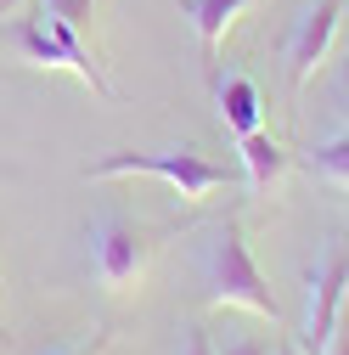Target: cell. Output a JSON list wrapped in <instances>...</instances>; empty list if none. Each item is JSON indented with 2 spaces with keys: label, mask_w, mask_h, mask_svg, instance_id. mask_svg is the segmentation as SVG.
<instances>
[{
  "label": "cell",
  "mask_w": 349,
  "mask_h": 355,
  "mask_svg": "<svg viewBox=\"0 0 349 355\" xmlns=\"http://www.w3.org/2000/svg\"><path fill=\"white\" fill-rule=\"evenodd\" d=\"M197 271H203V299L208 304H237V310H253V316H265V322L282 316V304H276L265 271H259L253 254H248V237H242V220L237 214H220L203 232Z\"/></svg>",
  "instance_id": "1"
},
{
  "label": "cell",
  "mask_w": 349,
  "mask_h": 355,
  "mask_svg": "<svg viewBox=\"0 0 349 355\" xmlns=\"http://www.w3.org/2000/svg\"><path fill=\"white\" fill-rule=\"evenodd\" d=\"M124 175H147V181H163L181 203H203L208 192L237 187V175L226 164L203 158L197 147H169V153H107L84 169V181H124Z\"/></svg>",
  "instance_id": "2"
},
{
  "label": "cell",
  "mask_w": 349,
  "mask_h": 355,
  "mask_svg": "<svg viewBox=\"0 0 349 355\" xmlns=\"http://www.w3.org/2000/svg\"><path fill=\"white\" fill-rule=\"evenodd\" d=\"M0 46H6L17 62H28V68H73L96 96H113V79L102 73L96 51L84 46V34H73L68 23H57V17H46V12L0 23Z\"/></svg>",
  "instance_id": "3"
},
{
  "label": "cell",
  "mask_w": 349,
  "mask_h": 355,
  "mask_svg": "<svg viewBox=\"0 0 349 355\" xmlns=\"http://www.w3.org/2000/svg\"><path fill=\"white\" fill-rule=\"evenodd\" d=\"M343 293H349V237L327 232L321 254L304 271V322H298V349L304 355H327L332 327L343 316Z\"/></svg>",
  "instance_id": "4"
},
{
  "label": "cell",
  "mask_w": 349,
  "mask_h": 355,
  "mask_svg": "<svg viewBox=\"0 0 349 355\" xmlns=\"http://www.w3.org/2000/svg\"><path fill=\"white\" fill-rule=\"evenodd\" d=\"M152 232H141L129 214L107 209L91 220V265H96V282L107 293H129L141 277H147V265H152Z\"/></svg>",
  "instance_id": "5"
},
{
  "label": "cell",
  "mask_w": 349,
  "mask_h": 355,
  "mask_svg": "<svg viewBox=\"0 0 349 355\" xmlns=\"http://www.w3.org/2000/svg\"><path fill=\"white\" fill-rule=\"evenodd\" d=\"M343 23V0H304V12L293 17L287 40H282V62H287V85L304 91L316 79V68L332 57V40Z\"/></svg>",
  "instance_id": "6"
},
{
  "label": "cell",
  "mask_w": 349,
  "mask_h": 355,
  "mask_svg": "<svg viewBox=\"0 0 349 355\" xmlns=\"http://www.w3.org/2000/svg\"><path fill=\"white\" fill-rule=\"evenodd\" d=\"M208 85H214V113H220V124H226L231 141L265 130V96H259V85L248 73H220V68H214Z\"/></svg>",
  "instance_id": "7"
},
{
  "label": "cell",
  "mask_w": 349,
  "mask_h": 355,
  "mask_svg": "<svg viewBox=\"0 0 349 355\" xmlns=\"http://www.w3.org/2000/svg\"><path fill=\"white\" fill-rule=\"evenodd\" d=\"M259 0H181V12H186V23H192V34H197V51H203V73H214L220 68V40L231 34V23L242 17V12H253Z\"/></svg>",
  "instance_id": "8"
},
{
  "label": "cell",
  "mask_w": 349,
  "mask_h": 355,
  "mask_svg": "<svg viewBox=\"0 0 349 355\" xmlns=\"http://www.w3.org/2000/svg\"><path fill=\"white\" fill-rule=\"evenodd\" d=\"M237 158H242V175H248V192H253V198L271 192L282 175H287V153H282V141L271 136V130L242 136V141H237Z\"/></svg>",
  "instance_id": "9"
},
{
  "label": "cell",
  "mask_w": 349,
  "mask_h": 355,
  "mask_svg": "<svg viewBox=\"0 0 349 355\" xmlns=\"http://www.w3.org/2000/svg\"><path fill=\"white\" fill-rule=\"evenodd\" d=\"M310 169L321 175L327 187L349 192V130H338V136H327V141L310 147Z\"/></svg>",
  "instance_id": "10"
},
{
  "label": "cell",
  "mask_w": 349,
  "mask_h": 355,
  "mask_svg": "<svg viewBox=\"0 0 349 355\" xmlns=\"http://www.w3.org/2000/svg\"><path fill=\"white\" fill-rule=\"evenodd\" d=\"M39 12H46V17H57V23H68L73 34H84V40H91L96 0H39Z\"/></svg>",
  "instance_id": "11"
},
{
  "label": "cell",
  "mask_w": 349,
  "mask_h": 355,
  "mask_svg": "<svg viewBox=\"0 0 349 355\" xmlns=\"http://www.w3.org/2000/svg\"><path fill=\"white\" fill-rule=\"evenodd\" d=\"M220 355H276V338H253V333H226L214 344Z\"/></svg>",
  "instance_id": "12"
},
{
  "label": "cell",
  "mask_w": 349,
  "mask_h": 355,
  "mask_svg": "<svg viewBox=\"0 0 349 355\" xmlns=\"http://www.w3.org/2000/svg\"><path fill=\"white\" fill-rule=\"evenodd\" d=\"M181 355H220V349H214L208 327H186V338H181Z\"/></svg>",
  "instance_id": "13"
},
{
  "label": "cell",
  "mask_w": 349,
  "mask_h": 355,
  "mask_svg": "<svg viewBox=\"0 0 349 355\" xmlns=\"http://www.w3.org/2000/svg\"><path fill=\"white\" fill-rule=\"evenodd\" d=\"M332 102H338V113L349 124V62H338V73H332Z\"/></svg>",
  "instance_id": "14"
},
{
  "label": "cell",
  "mask_w": 349,
  "mask_h": 355,
  "mask_svg": "<svg viewBox=\"0 0 349 355\" xmlns=\"http://www.w3.org/2000/svg\"><path fill=\"white\" fill-rule=\"evenodd\" d=\"M327 355H349V310L338 316V327H332V344H327Z\"/></svg>",
  "instance_id": "15"
},
{
  "label": "cell",
  "mask_w": 349,
  "mask_h": 355,
  "mask_svg": "<svg viewBox=\"0 0 349 355\" xmlns=\"http://www.w3.org/2000/svg\"><path fill=\"white\" fill-rule=\"evenodd\" d=\"M107 344H113V338H107V333H96V338H91V344H84V349H57V355H102Z\"/></svg>",
  "instance_id": "16"
},
{
  "label": "cell",
  "mask_w": 349,
  "mask_h": 355,
  "mask_svg": "<svg viewBox=\"0 0 349 355\" xmlns=\"http://www.w3.org/2000/svg\"><path fill=\"white\" fill-rule=\"evenodd\" d=\"M276 355H298V344L293 338H276Z\"/></svg>",
  "instance_id": "17"
}]
</instances>
